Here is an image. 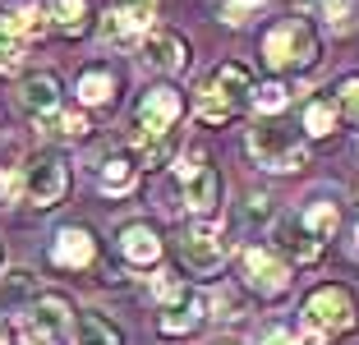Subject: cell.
<instances>
[{"mask_svg": "<svg viewBox=\"0 0 359 345\" xmlns=\"http://www.w3.org/2000/svg\"><path fill=\"white\" fill-rule=\"evenodd\" d=\"M152 19H157V0H116L102 14V32L106 42H148L157 32Z\"/></svg>", "mask_w": 359, "mask_h": 345, "instance_id": "cell-5", "label": "cell"}, {"mask_svg": "<svg viewBox=\"0 0 359 345\" xmlns=\"http://www.w3.org/2000/svg\"><path fill=\"white\" fill-rule=\"evenodd\" d=\"M313 5L323 10V19H327L337 32H350L359 23V5L355 0H313Z\"/></svg>", "mask_w": 359, "mask_h": 345, "instance_id": "cell-27", "label": "cell"}, {"mask_svg": "<svg viewBox=\"0 0 359 345\" xmlns=\"http://www.w3.org/2000/svg\"><path fill=\"white\" fill-rule=\"evenodd\" d=\"M355 253H359V240H355Z\"/></svg>", "mask_w": 359, "mask_h": 345, "instance_id": "cell-39", "label": "cell"}, {"mask_svg": "<svg viewBox=\"0 0 359 345\" xmlns=\"http://www.w3.org/2000/svg\"><path fill=\"white\" fill-rule=\"evenodd\" d=\"M170 161V134L166 138H138V166H166Z\"/></svg>", "mask_w": 359, "mask_h": 345, "instance_id": "cell-30", "label": "cell"}, {"mask_svg": "<svg viewBox=\"0 0 359 345\" xmlns=\"http://www.w3.org/2000/svg\"><path fill=\"white\" fill-rule=\"evenodd\" d=\"M222 175H217V170H203V175H194L189 184H175V198H184V212H194V217H212V212H217V203H222Z\"/></svg>", "mask_w": 359, "mask_h": 345, "instance_id": "cell-16", "label": "cell"}, {"mask_svg": "<svg viewBox=\"0 0 359 345\" xmlns=\"http://www.w3.org/2000/svg\"><path fill=\"white\" fill-rule=\"evenodd\" d=\"M180 258L189 262L198 276H212L217 267H222L226 258V240H222V226L217 221H194V226H184V240H180Z\"/></svg>", "mask_w": 359, "mask_h": 345, "instance_id": "cell-7", "label": "cell"}, {"mask_svg": "<svg viewBox=\"0 0 359 345\" xmlns=\"http://www.w3.org/2000/svg\"><path fill=\"white\" fill-rule=\"evenodd\" d=\"M304 327L323 336H346L359 327V299L346 290V285H318L304 299Z\"/></svg>", "mask_w": 359, "mask_h": 345, "instance_id": "cell-2", "label": "cell"}, {"mask_svg": "<svg viewBox=\"0 0 359 345\" xmlns=\"http://www.w3.org/2000/svg\"><path fill=\"white\" fill-rule=\"evenodd\" d=\"M208 318V295L194 290V285H180L166 304H161V318H157V332L161 336H189L203 327Z\"/></svg>", "mask_w": 359, "mask_h": 345, "instance_id": "cell-9", "label": "cell"}, {"mask_svg": "<svg viewBox=\"0 0 359 345\" xmlns=\"http://www.w3.org/2000/svg\"><path fill=\"white\" fill-rule=\"evenodd\" d=\"M37 299V276L32 272H10V276H0V309L10 313V309H19V304Z\"/></svg>", "mask_w": 359, "mask_h": 345, "instance_id": "cell-24", "label": "cell"}, {"mask_svg": "<svg viewBox=\"0 0 359 345\" xmlns=\"http://www.w3.org/2000/svg\"><path fill=\"white\" fill-rule=\"evenodd\" d=\"M263 345H295V332H285V327H267Z\"/></svg>", "mask_w": 359, "mask_h": 345, "instance_id": "cell-35", "label": "cell"}, {"mask_svg": "<svg viewBox=\"0 0 359 345\" xmlns=\"http://www.w3.org/2000/svg\"><path fill=\"white\" fill-rule=\"evenodd\" d=\"M93 258H97V240H93V230L88 226H65L60 235H55V244H51V262L55 267H93Z\"/></svg>", "mask_w": 359, "mask_h": 345, "instance_id": "cell-14", "label": "cell"}, {"mask_svg": "<svg viewBox=\"0 0 359 345\" xmlns=\"http://www.w3.org/2000/svg\"><path fill=\"white\" fill-rule=\"evenodd\" d=\"M203 93H212V97H222L226 106H235L240 111L249 97H258V88H254V74L244 69V65H235V60H222L217 69L208 74V83H203Z\"/></svg>", "mask_w": 359, "mask_h": 345, "instance_id": "cell-12", "label": "cell"}, {"mask_svg": "<svg viewBox=\"0 0 359 345\" xmlns=\"http://www.w3.org/2000/svg\"><path fill=\"white\" fill-rule=\"evenodd\" d=\"M337 120H341V111H337V102H332V97H318V102L304 106V134H313V138L332 134V129H337Z\"/></svg>", "mask_w": 359, "mask_h": 345, "instance_id": "cell-25", "label": "cell"}, {"mask_svg": "<svg viewBox=\"0 0 359 345\" xmlns=\"http://www.w3.org/2000/svg\"><path fill=\"white\" fill-rule=\"evenodd\" d=\"M208 170V152L203 147H194V152H184V157L175 161V184H189L194 175H203Z\"/></svg>", "mask_w": 359, "mask_h": 345, "instance_id": "cell-33", "label": "cell"}, {"mask_svg": "<svg viewBox=\"0 0 359 345\" xmlns=\"http://www.w3.org/2000/svg\"><path fill=\"white\" fill-rule=\"evenodd\" d=\"M267 0H226L222 5V14H226V23L231 28H244L249 19H258V10H263Z\"/></svg>", "mask_w": 359, "mask_h": 345, "instance_id": "cell-31", "label": "cell"}, {"mask_svg": "<svg viewBox=\"0 0 359 345\" xmlns=\"http://www.w3.org/2000/svg\"><path fill=\"white\" fill-rule=\"evenodd\" d=\"M249 152L258 157V166H263V170H299L309 161L304 138H299L295 129H281V125L249 129Z\"/></svg>", "mask_w": 359, "mask_h": 345, "instance_id": "cell-3", "label": "cell"}, {"mask_svg": "<svg viewBox=\"0 0 359 345\" xmlns=\"http://www.w3.org/2000/svg\"><path fill=\"white\" fill-rule=\"evenodd\" d=\"M318 60V37L304 19H281L276 28H267L263 37V65L276 74H290V69H309Z\"/></svg>", "mask_w": 359, "mask_h": 345, "instance_id": "cell-1", "label": "cell"}, {"mask_svg": "<svg viewBox=\"0 0 359 345\" xmlns=\"http://www.w3.org/2000/svg\"><path fill=\"white\" fill-rule=\"evenodd\" d=\"M46 19H51V32H60V37H83L93 10H88V0H51Z\"/></svg>", "mask_w": 359, "mask_h": 345, "instance_id": "cell-21", "label": "cell"}, {"mask_svg": "<svg viewBox=\"0 0 359 345\" xmlns=\"http://www.w3.org/2000/svg\"><path fill=\"white\" fill-rule=\"evenodd\" d=\"M28 28H23L19 10H0V74L23 69V55H28Z\"/></svg>", "mask_w": 359, "mask_h": 345, "instance_id": "cell-17", "label": "cell"}, {"mask_svg": "<svg viewBox=\"0 0 359 345\" xmlns=\"http://www.w3.org/2000/svg\"><path fill=\"white\" fill-rule=\"evenodd\" d=\"M65 184H69V170H65L60 152H37L23 166V198L32 208H55L65 198Z\"/></svg>", "mask_w": 359, "mask_h": 345, "instance_id": "cell-4", "label": "cell"}, {"mask_svg": "<svg viewBox=\"0 0 359 345\" xmlns=\"http://www.w3.org/2000/svg\"><path fill=\"white\" fill-rule=\"evenodd\" d=\"M74 345H125V332L102 313H74Z\"/></svg>", "mask_w": 359, "mask_h": 345, "instance_id": "cell-22", "label": "cell"}, {"mask_svg": "<svg viewBox=\"0 0 359 345\" xmlns=\"http://www.w3.org/2000/svg\"><path fill=\"white\" fill-rule=\"evenodd\" d=\"M254 102H258L263 115H276V111H285V102H290V88H285V83H263Z\"/></svg>", "mask_w": 359, "mask_h": 345, "instance_id": "cell-32", "label": "cell"}, {"mask_svg": "<svg viewBox=\"0 0 359 345\" xmlns=\"http://www.w3.org/2000/svg\"><path fill=\"white\" fill-rule=\"evenodd\" d=\"M37 129H42L46 138H55V143H79V138L88 134V120L79 111H55V115H46V120H37Z\"/></svg>", "mask_w": 359, "mask_h": 345, "instance_id": "cell-23", "label": "cell"}, {"mask_svg": "<svg viewBox=\"0 0 359 345\" xmlns=\"http://www.w3.org/2000/svg\"><path fill=\"white\" fill-rule=\"evenodd\" d=\"M244 217H249V221H267V217H272V208H267V198H263V194H254V198H249Z\"/></svg>", "mask_w": 359, "mask_h": 345, "instance_id": "cell-34", "label": "cell"}, {"mask_svg": "<svg viewBox=\"0 0 359 345\" xmlns=\"http://www.w3.org/2000/svg\"><path fill=\"white\" fill-rule=\"evenodd\" d=\"M240 272H244V285L254 295H263V299H276V295H285V285H290V262L272 249H244Z\"/></svg>", "mask_w": 359, "mask_h": 345, "instance_id": "cell-6", "label": "cell"}, {"mask_svg": "<svg viewBox=\"0 0 359 345\" xmlns=\"http://www.w3.org/2000/svg\"><path fill=\"white\" fill-rule=\"evenodd\" d=\"M138 180V166L129 152H106L102 161H97V184L106 189V194H129Z\"/></svg>", "mask_w": 359, "mask_h": 345, "instance_id": "cell-20", "label": "cell"}, {"mask_svg": "<svg viewBox=\"0 0 359 345\" xmlns=\"http://www.w3.org/2000/svg\"><path fill=\"white\" fill-rule=\"evenodd\" d=\"M19 106L32 115V120L55 115V111H60V79H55V74H32V79H23Z\"/></svg>", "mask_w": 359, "mask_h": 345, "instance_id": "cell-18", "label": "cell"}, {"mask_svg": "<svg viewBox=\"0 0 359 345\" xmlns=\"http://www.w3.org/2000/svg\"><path fill=\"white\" fill-rule=\"evenodd\" d=\"M120 253H125V262H134V267H157L161 262V235L148 221H129V226L120 230Z\"/></svg>", "mask_w": 359, "mask_h": 345, "instance_id": "cell-15", "label": "cell"}, {"mask_svg": "<svg viewBox=\"0 0 359 345\" xmlns=\"http://www.w3.org/2000/svg\"><path fill=\"white\" fill-rule=\"evenodd\" d=\"M272 249L281 253L285 262H295V267H309V262L323 258V240H318L313 230L304 226V217H285L272 226Z\"/></svg>", "mask_w": 359, "mask_h": 345, "instance_id": "cell-11", "label": "cell"}, {"mask_svg": "<svg viewBox=\"0 0 359 345\" xmlns=\"http://www.w3.org/2000/svg\"><path fill=\"white\" fill-rule=\"evenodd\" d=\"M337 221H341V212L332 208L327 198H313V203L304 208V226L313 230L318 240H332V230H337Z\"/></svg>", "mask_w": 359, "mask_h": 345, "instance_id": "cell-26", "label": "cell"}, {"mask_svg": "<svg viewBox=\"0 0 359 345\" xmlns=\"http://www.w3.org/2000/svg\"><path fill=\"white\" fill-rule=\"evenodd\" d=\"M116 88H120V79H116L111 65H88V69L79 74L74 93H79L83 106H106V102H116Z\"/></svg>", "mask_w": 359, "mask_h": 345, "instance_id": "cell-19", "label": "cell"}, {"mask_svg": "<svg viewBox=\"0 0 359 345\" xmlns=\"http://www.w3.org/2000/svg\"><path fill=\"white\" fill-rule=\"evenodd\" d=\"M14 184H19V175H14V170H0V198H10Z\"/></svg>", "mask_w": 359, "mask_h": 345, "instance_id": "cell-37", "label": "cell"}, {"mask_svg": "<svg viewBox=\"0 0 359 345\" xmlns=\"http://www.w3.org/2000/svg\"><path fill=\"white\" fill-rule=\"evenodd\" d=\"M143 60L161 74H180V69H189V42H184L180 32L157 28L148 42H143Z\"/></svg>", "mask_w": 359, "mask_h": 345, "instance_id": "cell-13", "label": "cell"}, {"mask_svg": "<svg viewBox=\"0 0 359 345\" xmlns=\"http://www.w3.org/2000/svg\"><path fill=\"white\" fill-rule=\"evenodd\" d=\"M180 111H184V102H180L175 88H148L143 93V102H138V138H166L170 125L180 120Z\"/></svg>", "mask_w": 359, "mask_h": 345, "instance_id": "cell-10", "label": "cell"}, {"mask_svg": "<svg viewBox=\"0 0 359 345\" xmlns=\"http://www.w3.org/2000/svg\"><path fill=\"white\" fill-rule=\"evenodd\" d=\"M194 111H198V120H203V125H231L235 115H240L235 106H226L222 97H212V93H198V102H194Z\"/></svg>", "mask_w": 359, "mask_h": 345, "instance_id": "cell-29", "label": "cell"}, {"mask_svg": "<svg viewBox=\"0 0 359 345\" xmlns=\"http://www.w3.org/2000/svg\"><path fill=\"white\" fill-rule=\"evenodd\" d=\"M332 102H337L341 120H350V125H359V74H350V79H341L337 93H332Z\"/></svg>", "mask_w": 359, "mask_h": 345, "instance_id": "cell-28", "label": "cell"}, {"mask_svg": "<svg viewBox=\"0 0 359 345\" xmlns=\"http://www.w3.org/2000/svg\"><path fill=\"white\" fill-rule=\"evenodd\" d=\"M217 345H240V341H217Z\"/></svg>", "mask_w": 359, "mask_h": 345, "instance_id": "cell-38", "label": "cell"}, {"mask_svg": "<svg viewBox=\"0 0 359 345\" xmlns=\"http://www.w3.org/2000/svg\"><path fill=\"white\" fill-rule=\"evenodd\" d=\"M295 345H327V336H323V332H313V327H304V332L295 336Z\"/></svg>", "mask_w": 359, "mask_h": 345, "instance_id": "cell-36", "label": "cell"}, {"mask_svg": "<svg viewBox=\"0 0 359 345\" xmlns=\"http://www.w3.org/2000/svg\"><path fill=\"white\" fill-rule=\"evenodd\" d=\"M65 327H74V313L60 295H46V299H32L28 318H23V345H55L65 336Z\"/></svg>", "mask_w": 359, "mask_h": 345, "instance_id": "cell-8", "label": "cell"}]
</instances>
